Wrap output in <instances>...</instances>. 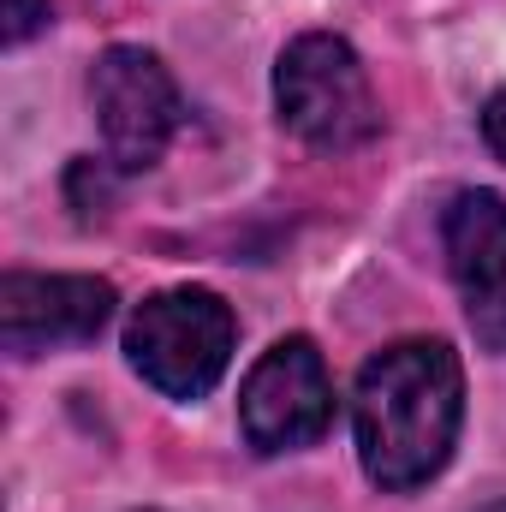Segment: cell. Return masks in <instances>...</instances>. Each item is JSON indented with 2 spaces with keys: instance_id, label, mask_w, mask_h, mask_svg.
<instances>
[{
  "instance_id": "cell-1",
  "label": "cell",
  "mask_w": 506,
  "mask_h": 512,
  "mask_svg": "<svg viewBox=\"0 0 506 512\" xmlns=\"http://www.w3.org/2000/svg\"><path fill=\"white\" fill-rule=\"evenodd\" d=\"M465 417V370L447 340H399L376 352L352 393L358 459L370 483L405 495L423 489L459 441Z\"/></svg>"
},
{
  "instance_id": "cell-2",
  "label": "cell",
  "mask_w": 506,
  "mask_h": 512,
  "mask_svg": "<svg viewBox=\"0 0 506 512\" xmlns=\"http://www.w3.org/2000/svg\"><path fill=\"white\" fill-rule=\"evenodd\" d=\"M274 108L292 137H304L310 149H334V155L370 143L381 131V108L364 60L352 54L346 36H328V30L286 42V54L274 66Z\"/></svg>"
},
{
  "instance_id": "cell-3",
  "label": "cell",
  "mask_w": 506,
  "mask_h": 512,
  "mask_svg": "<svg viewBox=\"0 0 506 512\" xmlns=\"http://www.w3.org/2000/svg\"><path fill=\"white\" fill-rule=\"evenodd\" d=\"M126 358L167 399H203L227 376L233 358V310L203 286H173L137 304L126 328Z\"/></svg>"
},
{
  "instance_id": "cell-4",
  "label": "cell",
  "mask_w": 506,
  "mask_h": 512,
  "mask_svg": "<svg viewBox=\"0 0 506 512\" xmlns=\"http://www.w3.org/2000/svg\"><path fill=\"white\" fill-rule=\"evenodd\" d=\"M239 423L256 453H298L322 441V429L334 423V382H328L322 352L304 334L274 340L256 358L245 393H239Z\"/></svg>"
},
{
  "instance_id": "cell-5",
  "label": "cell",
  "mask_w": 506,
  "mask_h": 512,
  "mask_svg": "<svg viewBox=\"0 0 506 512\" xmlns=\"http://www.w3.org/2000/svg\"><path fill=\"white\" fill-rule=\"evenodd\" d=\"M90 102H96V120L108 137V161L143 173L161 161L167 137L179 131V90L167 78V66L149 54V48H108L90 72Z\"/></svg>"
},
{
  "instance_id": "cell-6",
  "label": "cell",
  "mask_w": 506,
  "mask_h": 512,
  "mask_svg": "<svg viewBox=\"0 0 506 512\" xmlns=\"http://www.w3.org/2000/svg\"><path fill=\"white\" fill-rule=\"evenodd\" d=\"M108 316H114V286L96 274H6L0 280V340L18 358L96 340Z\"/></svg>"
},
{
  "instance_id": "cell-7",
  "label": "cell",
  "mask_w": 506,
  "mask_h": 512,
  "mask_svg": "<svg viewBox=\"0 0 506 512\" xmlns=\"http://www.w3.org/2000/svg\"><path fill=\"white\" fill-rule=\"evenodd\" d=\"M447 262L465 292V316L489 352H506V197L459 191L447 221Z\"/></svg>"
},
{
  "instance_id": "cell-8",
  "label": "cell",
  "mask_w": 506,
  "mask_h": 512,
  "mask_svg": "<svg viewBox=\"0 0 506 512\" xmlns=\"http://www.w3.org/2000/svg\"><path fill=\"white\" fill-rule=\"evenodd\" d=\"M48 24V0H6V42H30Z\"/></svg>"
},
{
  "instance_id": "cell-9",
  "label": "cell",
  "mask_w": 506,
  "mask_h": 512,
  "mask_svg": "<svg viewBox=\"0 0 506 512\" xmlns=\"http://www.w3.org/2000/svg\"><path fill=\"white\" fill-rule=\"evenodd\" d=\"M483 143L506 161V90H495V96H489V108H483Z\"/></svg>"
},
{
  "instance_id": "cell-10",
  "label": "cell",
  "mask_w": 506,
  "mask_h": 512,
  "mask_svg": "<svg viewBox=\"0 0 506 512\" xmlns=\"http://www.w3.org/2000/svg\"><path fill=\"white\" fill-rule=\"evenodd\" d=\"M489 512H506V501H501V507H489Z\"/></svg>"
}]
</instances>
